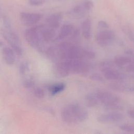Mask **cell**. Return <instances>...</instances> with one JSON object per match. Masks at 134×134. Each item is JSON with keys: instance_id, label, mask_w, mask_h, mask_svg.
I'll list each match as a JSON object with an SVG mask.
<instances>
[{"instance_id": "6da1fadb", "label": "cell", "mask_w": 134, "mask_h": 134, "mask_svg": "<svg viewBox=\"0 0 134 134\" xmlns=\"http://www.w3.org/2000/svg\"><path fill=\"white\" fill-rule=\"evenodd\" d=\"M62 120L68 125H75L84 121L88 117L87 111L77 103L65 106L61 111Z\"/></svg>"}, {"instance_id": "7a4b0ae2", "label": "cell", "mask_w": 134, "mask_h": 134, "mask_svg": "<svg viewBox=\"0 0 134 134\" xmlns=\"http://www.w3.org/2000/svg\"><path fill=\"white\" fill-rule=\"evenodd\" d=\"M42 25L33 26L27 29L25 32V37L27 42L34 49L39 51H46L44 42L42 35Z\"/></svg>"}, {"instance_id": "3957f363", "label": "cell", "mask_w": 134, "mask_h": 134, "mask_svg": "<svg viewBox=\"0 0 134 134\" xmlns=\"http://www.w3.org/2000/svg\"><path fill=\"white\" fill-rule=\"evenodd\" d=\"M96 93L100 104H103L106 109L115 111L123 109L120 97L115 94L105 91H98Z\"/></svg>"}, {"instance_id": "277c9868", "label": "cell", "mask_w": 134, "mask_h": 134, "mask_svg": "<svg viewBox=\"0 0 134 134\" xmlns=\"http://www.w3.org/2000/svg\"><path fill=\"white\" fill-rule=\"evenodd\" d=\"M100 66L103 77L107 80L120 82L126 79V75L116 70L114 68L113 63L110 61L102 62Z\"/></svg>"}, {"instance_id": "5b68a950", "label": "cell", "mask_w": 134, "mask_h": 134, "mask_svg": "<svg viewBox=\"0 0 134 134\" xmlns=\"http://www.w3.org/2000/svg\"><path fill=\"white\" fill-rule=\"evenodd\" d=\"M2 34L15 53L18 55H22L23 50L20 41L16 33L9 29H4L2 31Z\"/></svg>"}, {"instance_id": "8992f818", "label": "cell", "mask_w": 134, "mask_h": 134, "mask_svg": "<svg viewBox=\"0 0 134 134\" xmlns=\"http://www.w3.org/2000/svg\"><path fill=\"white\" fill-rule=\"evenodd\" d=\"M115 38V32L113 30L106 29L97 32L95 36V41L100 46L106 47L110 45Z\"/></svg>"}, {"instance_id": "52a82bcc", "label": "cell", "mask_w": 134, "mask_h": 134, "mask_svg": "<svg viewBox=\"0 0 134 134\" xmlns=\"http://www.w3.org/2000/svg\"><path fill=\"white\" fill-rule=\"evenodd\" d=\"M124 119V115L117 111H114L108 114H101L97 117V120L103 124H113L122 121Z\"/></svg>"}, {"instance_id": "ba28073f", "label": "cell", "mask_w": 134, "mask_h": 134, "mask_svg": "<svg viewBox=\"0 0 134 134\" xmlns=\"http://www.w3.org/2000/svg\"><path fill=\"white\" fill-rule=\"evenodd\" d=\"M71 72L73 74H84L89 70V65L84 59L69 60Z\"/></svg>"}, {"instance_id": "9c48e42d", "label": "cell", "mask_w": 134, "mask_h": 134, "mask_svg": "<svg viewBox=\"0 0 134 134\" xmlns=\"http://www.w3.org/2000/svg\"><path fill=\"white\" fill-rule=\"evenodd\" d=\"M42 15L39 13L21 12L19 18L21 23L27 26H33L38 23L42 18Z\"/></svg>"}, {"instance_id": "30bf717a", "label": "cell", "mask_w": 134, "mask_h": 134, "mask_svg": "<svg viewBox=\"0 0 134 134\" xmlns=\"http://www.w3.org/2000/svg\"><path fill=\"white\" fill-rule=\"evenodd\" d=\"M54 71L59 77H64L69 75L71 72L69 60H59L57 62L54 66Z\"/></svg>"}, {"instance_id": "8fae6325", "label": "cell", "mask_w": 134, "mask_h": 134, "mask_svg": "<svg viewBox=\"0 0 134 134\" xmlns=\"http://www.w3.org/2000/svg\"><path fill=\"white\" fill-rule=\"evenodd\" d=\"M109 87L115 91L122 93H134V85L117 81L109 84Z\"/></svg>"}, {"instance_id": "7c38bea8", "label": "cell", "mask_w": 134, "mask_h": 134, "mask_svg": "<svg viewBox=\"0 0 134 134\" xmlns=\"http://www.w3.org/2000/svg\"><path fill=\"white\" fill-rule=\"evenodd\" d=\"M62 19V15L60 13H55L49 16L46 19V25L55 30L58 29Z\"/></svg>"}, {"instance_id": "4fadbf2b", "label": "cell", "mask_w": 134, "mask_h": 134, "mask_svg": "<svg viewBox=\"0 0 134 134\" xmlns=\"http://www.w3.org/2000/svg\"><path fill=\"white\" fill-rule=\"evenodd\" d=\"M74 29V26L70 23H66L63 25L56 37V39L62 40L69 37Z\"/></svg>"}, {"instance_id": "5bb4252c", "label": "cell", "mask_w": 134, "mask_h": 134, "mask_svg": "<svg viewBox=\"0 0 134 134\" xmlns=\"http://www.w3.org/2000/svg\"><path fill=\"white\" fill-rule=\"evenodd\" d=\"M2 53L3 58L7 64L12 65L14 63L15 61V53L10 47H3Z\"/></svg>"}, {"instance_id": "9a60e30c", "label": "cell", "mask_w": 134, "mask_h": 134, "mask_svg": "<svg viewBox=\"0 0 134 134\" xmlns=\"http://www.w3.org/2000/svg\"><path fill=\"white\" fill-rule=\"evenodd\" d=\"M132 62V58L128 55H117L114 59V64L120 68L126 69Z\"/></svg>"}, {"instance_id": "2e32d148", "label": "cell", "mask_w": 134, "mask_h": 134, "mask_svg": "<svg viewBox=\"0 0 134 134\" xmlns=\"http://www.w3.org/2000/svg\"><path fill=\"white\" fill-rule=\"evenodd\" d=\"M81 32L83 37L87 40L90 39L92 36V23L89 18L85 19L82 24Z\"/></svg>"}, {"instance_id": "e0dca14e", "label": "cell", "mask_w": 134, "mask_h": 134, "mask_svg": "<svg viewBox=\"0 0 134 134\" xmlns=\"http://www.w3.org/2000/svg\"><path fill=\"white\" fill-rule=\"evenodd\" d=\"M85 103L88 107H93L100 104L96 92L87 94L85 97Z\"/></svg>"}, {"instance_id": "ac0fdd59", "label": "cell", "mask_w": 134, "mask_h": 134, "mask_svg": "<svg viewBox=\"0 0 134 134\" xmlns=\"http://www.w3.org/2000/svg\"><path fill=\"white\" fill-rule=\"evenodd\" d=\"M65 86V84L64 83H58L50 86L49 91L51 95H55L63 91Z\"/></svg>"}, {"instance_id": "d6986e66", "label": "cell", "mask_w": 134, "mask_h": 134, "mask_svg": "<svg viewBox=\"0 0 134 134\" xmlns=\"http://www.w3.org/2000/svg\"><path fill=\"white\" fill-rule=\"evenodd\" d=\"M86 13V11L84 9L81 4L74 6L70 12L72 16L76 18L83 16Z\"/></svg>"}, {"instance_id": "ffe728a7", "label": "cell", "mask_w": 134, "mask_h": 134, "mask_svg": "<svg viewBox=\"0 0 134 134\" xmlns=\"http://www.w3.org/2000/svg\"><path fill=\"white\" fill-rule=\"evenodd\" d=\"M82 55H83V59H93L95 57V53L93 51L87 49H83L82 51Z\"/></svg>"}, {"instance_id": "44dd1931", "label": "cell", "mask_w": 134, "mask_h": 134, "mask_svg": "<svg viewBox=\"0 0 134 134\" xmlns=\"http://www.w3.org/2000/svg\"><path fill=\"white\" fill-rule=\"evenodd\" d=\"M119 128L125 132L134 133V124H124L121 125Z\"/></svg>"}, {"instance_id": "7402d4cb", "label": "cell", "mask_w": 134, "mask_h": 134, "mask_svg": "<svg viewBox=\"0 0 134 134\" xmlns=\"http://www.w3.org/2000/svg\"><path fill=\"white\" fill-rule=\"evenodd\" d=\"M126 53L131 55L130 57L132 58V62L125 69L128 72L134 73V52L131 50H127Z\"/></svg>"}, {"instance_id": "603a6c76", "label": "cell", "mask_w": 134, "mask_h": 134, "mask_svg": "<svg viewBox=\"0 0 134 134\" xmlns=\"http://www.w3.org/2000/svg\"><path fill=\"white\" fill-rule=\"evenodd\" d=\"M81 4L86 12L91 11L94 7V3L91 0H83Z\"/></svg>"}, {"instance_id": "cb8c5ba5", "label": "cell", "mask_w": 134, "mask_h": 134, "mask_svg": "<svg viewBox=\"0 0 134 134\" xmlns=\"http://www.w3.org/2000/svg\"><path fill=\"white\" fill-rule=\"evenodd\" d=\"M90 78L91 80L94 81H96V82H102L104 81V77H103V76H102V75L97 73H93L92 74H91Z\"/></svg>"}, {"instance_id": "d4e9b609", "label": "cell", "mask_w": 134, "mask_h": 134, "mask_svg": "<svg viewBox=\"0 0 134 134\" xmlns=\"http://www.w3.org/2000/svg\"><path fill=\"white\" fill-rule=\"evenodd\" d=\"M34 94L36 97L39 98H42L44 96V91L40 87H37L36 89H35Z\"/></svg>"}, {"instance_id": "484cf974", "label": "cell", "mask_w": 134, "mask_h": 134, "mask_svg": "<svg viewBox=\"0 0 134 134\" xmlns=\"http://www.w3.org/2000/svg\"><path fill=\"white\" fill-rule=\"evenodd\" d=\"M46 2V0H29V3L31 6H38L43 5Z\"/></svg>"}, {"instance_id": "4316f807", "label": "cell", "mask_w": 134, "mask_h": 134, "mask_svg": "<svg viewBox=\"0 0 134 134\" xmlns=\"http://www.w3.org/2000/svg\"><path fill=\"white\" fill-rule=\"evenodd\" d=\"M124 30H125V32L128 35L129 38L134 43V33L133 32V31L127 27L124 28Z\"/></svg>"}, {"instance_id": "83f0119b", "label": "cell", "mask_w": 134, "mask_h": 134, "mask_svg": "<svg viewBox=\"0 0 134 134\" xmlns=\"http://www.w3.org/2000/svg\"><path fill=\"white\" fill-rule=\"evenodd\" d=\"M98 26L102 29H108L109 28V24L104 20H99L98 22Z\"/></svg>"}, {"instance_id": "f1b7e54d", "label": "cell", "mask_w": 134, "mask_h": 134, "mask_svg": "<svg viewBox=\"0 0 134 134\" xmlns=\"http://www.w3.org/2000/svg\"><path fill=\"white\" fill-rule=\"evenodd\" d=\"M27 65L26 64L23 63L20 65V71L21 73L23 74L26 72V71L27 70Z\"/></svg>"}, {"instance_id": "f546056e", "label": "cell", "mask_w": 134, "mask_h": 134, "mask_svg": "<svg viewBox=\"0 0 134 134\" xmlns=\"http://www.w3.org/2000/svg\"><path fill=\"white\" fill-rule=\"evenodd\" d=\"M128 116L132 119H134V108H131L127 111Z\"/></svg>"}, {"instance_id": "4dcf8cb0", "label": "cell", "mask_w": 134, "mask_h": 134, "mask_svg": "<svg viewBox=\"0 0 134 134\" xmlns=\"http://www.w3.org/2000/svg\"><path fill=\"white\" fill-rule=\"evenodd\" d=\"M24 84L25 85V87L29 88L31 87L33 85V82L31 81H26L24 82Z\"/></svg>"}]
</instances>
